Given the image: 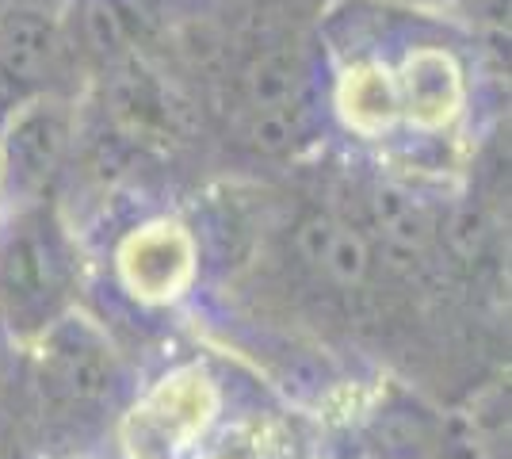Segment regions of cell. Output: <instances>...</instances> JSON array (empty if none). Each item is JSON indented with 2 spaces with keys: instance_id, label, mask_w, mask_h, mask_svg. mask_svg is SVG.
Masks as SVG:
<instances>
[{
  "instance_id": "cell-1",
  "label": "cell",
  "mask_w": 512,
  "mask_h": 459,
  "mask_svg": "<svg viewBox=\"0 0 512 459\" xmlns=\"http://www.w3.org/2000/svg\"><path fill=\"white\" fill-rule=\"evenodd\" d=\"M318 100L363 146H444L474 115L467 35L409 0H337L318 27Z\"/></svg>"
},
{
  "instance_id": "cell-2",
  "label": "cell",
  "mask_w": 512,
  "mask_h": 459,
  "mask_svg": "<svg viewBox=\"0 0 512 459\" xmlns=\"http://www.w3.org/2000/svg\"><path fill=\"white\" fill-rule=\"evenodd\" d=\"M222 417V383L207 364L165 372L119 421L123 459H188Z\"/></svg>"
},
{
  "instance_id": "cell-3",
  "label": "cell",
  "mask_w": 512,
  "mask_h": 459,
  "mask_svg": "<svg viewBox=\"0 0 512 459\" xmlns=\"http://www.w3.org/2000/svg\"><path fill=\"white\" fill-rule=\"evenodd\" d=\"M115 280L146 310L180 303L199 280V238L188 222L157 215L138 222L115 245Z\"/></svg>"
},
{
  "instance_id": "cell-4",
  "label": "cell",
  "mask_w": 512,
  "mask_h": 459,
  "mask_svg": "<svg viewBox=\"0 0 512 459\" xmlns=\"http://www.w3.org/2000/svg\"><path fill=\"white\" fill-rule=\"evenodd\" d=\"M58 50V27L43 8H8L0 16V108H23L50 81Z\"/></svg>"
},
{
  "instance_id": "cell-5",
  "label": "cell",
  "mask_w": 512,
  "mask_h": 459,
  "mask_svg": "<svg viewBox=\"0 0 512 459\" xmlns=\"http://www.w3.org/2000/svg\"><path fill=\"white\" fill-rule=\"evenodd\" d=\"M299 249L302 257L321 268L337 284H360L367 272V241L360 238L356 226L333 219V215H310L299 226Z\"/></svg>"
},
{
  "instance_id": "cell-6",
  "label": "cell",
  "mask_w": 512,
  "mask_h": 459,
  "mask_svg": "<svg viewBox=\"0 0 512 459\" xmlns=\"http://www.w3.org/2000/svg\"><path fill=\"white\" fill-rule=\"evenodd\" d=\"M195 459H264V440L253 425H234V429H222L218 437H207L199 444Z\"/></svg>"
},
{
  "instance_id": "cell-7",
  "label": "cell",
  "mask_w": 512,
  "mask_h": 459,
  "mask_svg": "<svg viewBox=\"0 0 512 459\" xmlns=\"http://www.w3.org/2000/svg\"><path fill=\"white\" fill-rule=\"evenodd\" d=\"M4 180H8V153H4V142H0V196H4Z\"/></svg>"
},
{
  "instance_id": "cell-8",
  "label": "cell",
  "mask_w": 512,
  "mask_h": 459,
  "mask_svg": "<svg viewBox=\"0 0 512 459\" xmlns=\"http://www.w3.org/2000/svg\"><path fill=\"white\" fill-rule=\"evenodd\" d=\"M440 4H444V0H440Z\"/></svg>"
}]
</instances>
